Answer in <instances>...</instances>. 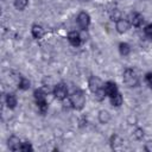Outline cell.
I'll list each match as a JSON object with an SVG mask.
<instances>
[{"label": "cell", "instance_id": "obj_3", "mask_svg": "<svg viewBox=\"0 0 152 152\" xmlns=\"http://www.w3.org/2000/svg\"><path fill=\"white\" fill-rule=\"evenodd\" d=\"M122 80H124V83L127 87L133 88V87H138L139 86V76H138L137 71L131 69V68L125 69V71L122 74Z\"/></svg>", "mask_w": 152, "mask_h": 152}, {"label": "cell", "instance_id": "obj_16", "mask_svg": "<svg viewBox=\"0 0 152 152\" xmlns=\"http://www.w3.org/2000/svg\"><path fill=\"white\" fill-rule=\"evenodd\" d=\"M119 52H120V55L121 56H128L129 55V52H131V46H129V44L128 43H125V42H122V43H120L119 44Z\"/></svg>", "mask_w": 152, "mask_h": 152}, {"label": "cell", "instance_id": "obj_9", "mask_svg": "<svg viewBox=\"0 0 152 152\" xmlns=\"http://www.w3.org/2000/svg\"><path fill=\"white\" fill-rule=\"evenodd\" d=\"M103 88H104V94H106V96H108V97H112V96H114L115 94L119 93L118 86H116L114 82H112V81L106 82Z\"/></svg>", "mask_w": 152, "mask_h": 152}, {"label": "cell", "instance_id": "obj_20", "mask_svg": "<svg viewBox=\"0 0 152 152\" xmlns=\"http://www.w3.org/2000/svg\"><path fill=\"white\" fill-rule=\"evenodd\" d=\"M19 151L28 152V151H33V147H32L31 142H28V141H23L21 145H20V150H19Z\"/></svg>", "mask_w": 152, "mask_h": 152}, {"label": "cell", "instance_id": "obj_15", "mask_svg": "<svg viewBox=\"0 0 152 152\" xmlns=\"http://www.w3.org/2000/svg\"><path fill=\"white\" fill-rule=\"evenodd\" d=\"M109 100H110V103H112L113 107H120L124 102V99H122V95L120 94V91L118 94H115L114 96L109 97Z\"/></svg>", "mask_w": 152, "mask_h": 152}, {"label": "cell", "instance_id": "obj_14", "mask_svg": "<svg viewBox=\"0 0 152 152\" xmlns=\"http://www.w3.org/2000/svg\"><path fill=\"white\" fill-rule=\"evenodd\" d=\"M97 118H99V121H100L101 124H103V125H106V124H108V122L110 121V114H109V112L106 110V109L100 110L99 114H97Z\"/></svg>", "mask_w": 152, "mask_h": 152}, {"label": "cell", "instance_id": "obj_5", "mask_svg": "<svg viewBox=\"0 0 152 152\" xmlns=\"http://www.w3.org/2000/svg\"><path fill=\"white\" fill-rule=\"evenodd\" d=\"M52 94H53V96H55L57 100L64 101V100L68 97V87H66V84L63 83V82L57 83V84L53 87V89H52Z\"/></svg>", "mask_w": 152, "mask_h": 152}, {"label": "cell", "instance_id": "obj_17", "mask_svg": "<svg viewBox=\"0 0 152 152\" xmlns=\"http://www.w3.org/2000/svg\"><path fill=\"white\" fill-rule=\"evenodd\" d=\"M30 87H31L30 80L26 78V77H24V76H21V77L19 78V82H18V88L21 89V90H27Z\"/></svg>", "mask_w": 152, "mask_h": 152}, {"label": "cell", "instance_id": "obj_12", "mask_svg": "<svg viewBox=\"0 0 152 152\" xmlns=\"http://www.w3.org/2000/svg\"><path fill=\"white\" fill-rule=\"evenodd\" d=\"M5 103H6V106L10 109H14L17 107V103H18V99H17L15 94H13V93L6 94V96H5Z\"/></svg>", "mask_w": 152, "mask_h": 152}, {"label": "cell", "instance_id": "obj_1", "mask_svg": "<svg viewBox=\"0 0 152 152\" xmlns=\"http://www.w3.org/2000/svg\"><path fill=\"white\" fill-rule=\"evenodd\" d=\"M88 87L89 90L93 93L94 97L99 101H102L106 96L104 94V83L102 82V80L97 76H90L88 80Z\"/></svg>", "mask_w": 152, "mask_h": 152}, {"label": "cell", "instance_id": "obj_6", "mask_svg": "<svg viewBox=\"0 0 152 152\" xmlns=\"http://www.w3.org/2000/svg\"><path fill=\"white\" fill-rule=\"evenodd\" d=\"M76 23L81 30H88L90 25V15L87 12H80L76 17Z\"/></svg>", "mask_w": 152, "mask_h": 152}, {"label": "cell", "instance_id": "obj_11", "mask_svg": "<svg viewBox=\"0 0 152 152\" xmlns=\"http://www.w3.org/2000/svg\"><path fill=\"white\" fill-rule=\"evenodd\" d=\"M129 23L134 27H140L142 25V23H144V17L138 12H133L131 14V17H129Z\"/></svg>", "mask_w": 152, "mask_h": 152}, {"label": "cell", "instance_id": "obj_10", "mask_svg": "<svg viewBox=\"0 0 152 152\" xmlns=\"http://www.w3.org/2000/svg\"><path fill=\"white\" fill-rule=\"evenodd\" d=\"M21 142H23V141H21L18 137L11 135V137L8 138V140H7V146H8V148L12 150V151H19Z\"/></svg>", "mask_w": 152, "mask_h": 152}, {"label": "cell", "instance_id": "obj_13", "mask_svg": "<svg viewBox=\"0 0 152 152\" xmlns=\"http://www.w3.org/2000/svg\"><path fill=\"white\" fill-rule=\"evenodd\" d=\"M45 31L43 28V26L38 25V24H33L32 27H31V34L34 39H40L43 36H44Z\"/></svg>", "mask_w": 152, "mask_h": 152}, {"label": "cell", "instance_id": "obj_19", "mask_svg": "<svg viewBox=\"0 0 152 152\" xmlns=\"http://www.w3.org/2000/svg\"><path fill=\"white\" fill-rule=\"evenodd\" d=\"M122 144V140H121V138L119 137V135H116V134H114L112 138H110V145H112V147L113 148H119L120 147V145Z\"/></svg>", "mask_w": 152, "mask_h": 152}, {"label": "cell", "instance_id": "obj_4", "mask_svg": "<svg viewBox=\"0 0 152 152\" xmlns=\"http://www.w3.org/2000/svg\"><path fill=\"white\" fill-rule=\"evenodd\" d=\"M45 95H46L45 91H43L42 89H36L33 91V97H34L36 104L42 114H45L48 112V101H46Z\"/></svg>", "mask_w": 152, "mask_h": 152}, {"label": "cell", "instance_id": "obj_8", "mask_svg": "<svg viewBox=\"0 0 152 152\" xmlns=\"http://www.w3.org/2000/svg\"><path fill=\"white\" fill-rule=\"evenodd\" d=\"M68 40L75 48H78L82 44V37H81L80 32H77V31H70L68 33Z\"/></svg>", "mask_w": 152, "mask_h": 152}, {"label": "cell", "instance_id": "obj_18", "mask_svg": "<svg viewBox=\"0 0 152 152\" xmlns=\"http://www.w3.org/2000/svg\"><path fill=\"white\" fill-rule=\"evenodd\" d=\"M13 5H14L15 10H18V11H23V10H25L26 6L28 5V0H14Z\"/></svg>", "mask_w": 152, "mask_h": 152}, {"label": "cell", "instance_id": "obj_2", "mask_svg": "<svg viewBox=\"0 0 152 152\" xmlns=\"http://www.w3.org/2000/svg\"><path fill=\"white\" fill-rule=\"evenodd\" d=\"M69 102H70V106L74 109H76V110L83 109V107L86 104V95H84V93L81 89H76L69 96Z\"/></svg>", "mask_w": 152, "mask_h": 152}, {"label": "cell", "instance_id": "obj_23", "mask_svg": "<svg viewBox=\"0 0 152 152\" xmlns=\"http://www.w3.org/2000/svg\"><path fill=\"white\" fill-rule=\"evenodd\" d=\"M134 135H135L138 139H141V138L144 137V131H142V129H137L135 133H134Z\"/></svg>", "mask_w": 152, "mask_h": 152}, {"label": "cell", "instance_id": "obj_21", "mask_svg": "<svg viewBox=\"0 0 152 152\" xmlns=\"http://www.w3.org/2000/svg\"><path fill=\"white\" fill-rule=\"evenodd\" d=\"M144 33H145V36H146L147 38L152 39V24H148V25L145 26V28H144Z\"/></svg>", "mask_w": 152, "mask_h": 152}, {"label": "cell", "instance_id": "obj_7", "mask_svg": "<svg viewBox=\"0 0 152 152\" xmlns=\"http://www.w3.org/2000/svg\"><path fill=\"white\" fill-rule=\"evenodd\" d=\"M131 26H132V25H131L129 20H128V19H125V18H122V17L115 21V28H116V31H118L119 33H126V32L129 30Z\"/></svg>", "mask_w": 152, "mask_h": 152}, {"label": "cell", "instance_id": "obj_22", "mask_svg": "<svg viewBox=\"0 0 152 152\" xmlns=\"http://www.w3.org/2000/svg\"><path fill=\"white\" fill-rule=\"evenodd\" d=\"M145 82H146V84L152 89V72H147V74L145 75Z\"/></svg>", "mask_w": 152, "mask_h": 152}]
</instances>
